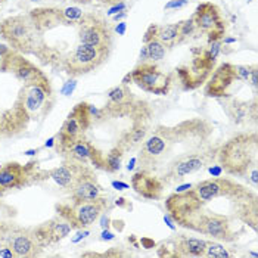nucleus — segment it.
<instances>
[{"instance_id": "f257e3e1", "label": "nucleus", "mask_w": 258, "mask_h": 258, "mask_svg": "<svg viewBox=\"0 0 258 258\" xmlns=\"http://www.w3.org/2000/svg\"><path fill=\"white\" fill-rule=\"evenodd\" d=\"M211 127L204 121H184L174 127H158L145 142L139 154L143 170L164 177L181 161L211 149L207 140ZM164 183V181H162Z\"/></svg>"}, {"instance_id": "423d86ee", "label": "nucleus", "mask_w": 258, "mask_h": 258, "mask_svg": "<svg viewBox=\"0 0 258 258\" xmlns=\"http://www.w3.org/2000/svg\"><path fill=\"white\" fill-rule=\"evenodd\" d=\"M181 227L195 230L201 235H207V236L219 239L223 242H233L238 238L232 229V223H230L229 216L204 210L202 207H199L198 211Z\"/></svg>"}, {"instance_id": "4c0bfd02", "label": "nucleus", "mask_w": 258, "mask_h": 258, "mask_svg": "<svg viewBox=\"0 0 258 258\" xmlns=\"http://www.w3.org/2000/svg\"><path fill=\"white\" fill-rule=\"evenodd\" d=\"M37 152H39V149H36V151H27L25 155H36Z\"/></svg>"}, {"instance_id": "2f4dec72", "label": "nucleus", "mask_w": 258, "mask_h": 258, "mask_svg": "<svg viewBox=\"0 0 258 258\" xmlns=\"http://www.w3.org/2000/svg\"><path fill=\"white\" fill-rule=\"evenodd\" d=\"M221 171H223V170H221V167H211V168H210V173H211V174H213V177H219L220 174H221Z\"/></svg>"}, {"instance_id": "72a5a7b5", "label": "nucleus", "mask_w": 258, "mask_h": 258, "mask_svg": "<svg viewBox=\"0 0 258 258\" xmlns=\"http://www.w3.org/2000/svg\"><path fill=\"white\" fill-rule=\"evenodd\" d=\"M142 243L145 245V248H152V246H155V242H152L151 239L148 238L142 239Z\"/></svg>"}, {"instance_id": "7ed1b4c3", "label": "nucleus", "mask_w": 258, "mask_h": 258, "mask_svg": "<svg viewBox=\"0 0 258 258\" xmlns=\"http://www.w3.org/2000/svg\"><path fill=\"white\" fill-rule=\"evenodd\" d=\"M257 133L251 132L227 140L217 151L216 158L226 174L246 179L251 170L257 168Z\"/></svg>"}, {"instance_id": "6e6552de", "label": "nucleus", "mask_w": 258, "mask_h": 258, "mask_svg": "<svg viewBox=\"0 0 258 258\" xmlns=\"http://www.w3.org/2000/svg\"><path fill=\"white\" fill-rule=\"evenodd\" d=\"M46 177H49V174L40 170L37 161H30L25 165L15 161L2 164L0 165V197L9 190L30 186Z\"/></svg>"}, {"instance_id": "393cba45", "label": "nucleus", "mask_w": 258, "mask_h": 258, "mask_svg": "<svg viewBox=\"0 0 258 258\" xmlns=\"http://www.w3.org/2000/svg\"><path fill=\"white\" fill-rule=\"evenodd\" d=\"M145 47H146L148 59L151 60V62H158V60H161L165 56V46L157 39L146 41Z\"/></svg>"}, {"instance_id": "e433bc0d", "label": "nucleus", "mask_w": 258, "mask_h": 258, "mask_svg": "<svg viewBox=\"0 0 258 258\" xmlns=\"http://www.w3.org/2000/svg\"><path fill=\"white\" fill-rule=\"evenodd\" d=\"M102 238H103V239H112V238H114V236H112V235H111L109 232H103Z\"/></svg>"}, {"instance_id": "ddd939ff", "label": "nucleus", "mask_w": 258, "mask_h": 258, "mask_svg": "<svg viewBox=\"0 0 258 258\" xmlns=\"http://www.w3.org/2000/svg\"><path fill=\"white\" fill-rule=\"evenodd\" d=\"M132 80L143 92L164 96L170 92L173 79L171 74L161 71L155 62H142L132 73Z\"/></svg>"}, {"instance_id": "9d476101", "label": "nucleus", "mask_w": 258, "mask_h": 258, "mask_svg": "<svg viewBox=\"0 0 258 258\" xmlns=\"http://www.w3.org/2000/svg\"><path fill=\"white\" fill-rule=\"evenodd\" d=\"M217 58L211 55V52L207 50H194V58L189 63L181 65L176 71L179 76L180 83L184 90H195L207 80L210 79L211 73L214 71Z\"/></svg>"}, {"instance_id": "ea45409f", "label": "nucleus", "mask_w": 258, "mask_h": 258, "mask_svg": "<svg viewBox=\"0 0 258 258\" xmlns=\"http://www.w3.org/2000/svg\"><path fill=\"white\" fill-rule=\"evenodd\" d=\"M5 2H6V0H0V3H5Z\"/></svg>"}, {"instance_id": "dca6fc26", "label": "nucleus", "mask_w": 258, "mask_h": 258, "mask_svg": "<svg viewBox=\"0 0 258 258\" xmlns=\"http://www.w3.org/2000/svg\"><path fill=\"white\" fill-rule=\"evenodd\" d=\"M93 121L95 118L92 114V105L87 102H80L73 108V111L63 121L58 136L67 139L84 138V133L92 127Z\"/></svg>"}, {"instance_id": "f03ea898", "label": "nucleus", "mask_w": 258, "mask_h": 258, "mask_svg": "<svg viewBox=\"0 0 258 258\" xmlns=\"http://www.w3.org/2000/svg\"><path fill=\"white\" fill-rule=\"evenodd\" d=\"M0 63L6 70L5 80H0V139H15L28 130L31 122L25 106L31 84L18 79L2 58Z\"/></svg>"}, {"instance_id": "5701e85b", "label": "nucleus", "mask_w": 258, "mask_h": 258, "mask_svg": "<svg viewBox=\"0 0 258 258\" xmlns=\"http://www.w3.org/2000/svg\"><path fill=\"white\" fill-rule=\"evenodd\" d=\"M15 216V210L11 205L0 201V249L8 246V238L14 227L17 226Z\"/></svg>"}, {"instance_id": "39448f33", "label": "nucleus", "mask_w": 258, "mask_h": 258, "mask_svg": "<svg viewBox=\"0 0 258 258\" xmlns=\"http://www.w3.org/2000/svg\"><path fill=\"white\" fill-rule=\"evenodd\" d=\"M111 208L108 198L98 197L89 201H73L60 202L55 205L56 214L65 220L73 230H83L95 224Z\"/></svg>"}, {"instance_id": "1a4fd4ad", "label": "nucleus", "mask_w": 258, "mask_h": 258, "mask_svg": "<svg viewBox=\"0 0 258 258\" xmlns=\"http://www.w3.org/2000/svg\"><path fill=\"white\" fill-rule=\"evenodd\" d=\"M254 65H233L229 62L221 63L214 73H211L210 79L207 80L205 95L210 98H224L229 96L230 89L236 81H248L251 79Z\"/></svg>"}, {"instance_id": "cd10ccee", "label": "nucleus", "mask_w": 258, "mask_h": 258, "mask_svg": "<svg viewBox=\"0 0 258 258\" xmlns=\"http://www.w3.org/2000/svg\"><path fill=\"white\" fill-rule=\"evenodd\" d=\"M179 28H180V39H181V43L184 40H187L190 36H194L197 33L195 30V24H194V20L192 17L189 20L186 21H180L179 22Z\"/></svg>"}, {"instance_id": "a211bd4d", "label": "nucleus", "mask_w": 258, "mask_h": 258, "mask_svg": "<svg viewBox=\"0 0 258 258\" xmlns=\"http://www.w3.org/2000/svg\"><path fill=\"white\" fill-rule=\"evenodd\" d=\"M71 226L58 214L53 219L47 220L34 227V232L44 248L59 243L62 239H65L71 233Z\"/></svg>"}, {"instance_id": "4be33fe9", "label": "nucleus", "mask_w": 258, "mask_h": 258, "mask_svg": "<svg viewBox=\"0 0 258 258\" xmlns=\"http://www.w3.org/2000/svg\"><path fill=\"white\" fill-rule=\"evenodd\" d=\"M173 252L170 257H204L207 249V240L198 238H187L180 235L173 240Z\"/></svg>"}, {"instance_id": "4468645a", "label": "nucleus", "mask_w": 258, "mask_h": 258, "mask_svg": "<svg viewBox=\"0 0 258 258\" xmlns=\"http://www.w3.org/2000/svg\"><path fill=\"white\" fill-rule=\"evenodd\" d=\"M47 174L67 192H71L83 180L96 176L93 168H90L84 162L74 161V159H63L62 165L47 171Z\"/></svg>"}, {"instance_id": "9b49d317", "label": "nucleus", "mask_w": 258, "mask_h": 258, "mask_svg": "<svg viewBox=\"0 0 258 258\" xmlns=\"http://www.w3.org/2000/svg\"><path fill=\"white\" fill-rule=\"evenodd\" d=\"M79 39L81 44L96 46V47H112V27L102 15L98 14H83L79 22Z\"/></svg>"}, {"instance_id": "f3484780", "label": "nucleus", "mask_w": 258, "mask_h": 258, "mask_svg": "<svg viewBox=\"0 0 258 258\" xmlns=\"http://www.w3.org/2000/svg\"><path fill=\"white\" fill-rule=\"evenodd\" d=\"M28 17L31 18L34 27L43 36L46 31H50L59 25H71L73 22L67 17V8H37L30 11Z\"/></svg>"}, {"instance_id": "c9c22d12", "label": "nucleus", "mask_w": 258, "mask_h": 258, "mask_svg": "<svg viewBox=\"0 0 258 258\" xmlns=\"http://www.w3.org/2000/svg\"><path fill=\"white\" fill-rule=\"evenodd\" d=\"M130 81H133V80H132V74L128 73V74H127V76H125V77L122 79V81H121V83H122L124 86H127V84H128Z\"/></svg>"}, {"instance_id": "c756f323", "label": "nucleus", "mask_w": 258, "mask_h": 258, "mask_svg": "<svg viewBox=\"0 0 258 258\" xmlns=\"http://www.w3.org/2000/svg\"><path fill=\"white\" fill-rule=\"evenodd\" d=\"M124 9H125V3H117V5H114V8H111L109 9V12H108V15H112V14H117V12H124Z\"/></svg>"}, {"instance_id": "f8f14e48", "label": "nucleus", "mask_w": 258, "mask_h": 258, "mask_svg": "<svg viewBox=\"0 0 258 258\" xmlns=\"http://www.w3.org/2000/svg\"><path fill=\"white\" fill-rule=\"evenodd\" d=\"M197 33L207 36L208 43L223 40L226 34V21L217 5L213 2H204L198 5L195 14L192 15Z\"/></svg>"}, {"instance_id": "c85d7f7f", "label": "nucleus", "mask_w": 258, "mask_h": 258, "mask_svg": "<svg viewBox=\"0 0 258 258\" xmlns=\"http://www.w3.org/2000/svg\"><path fill=\"white\" fill-rule=\"evenodd\" d=\"M190 0H171L170 3L165 5V9L170 11V9H179V8H183L184 5H187Z\"/></svg>"}, {"instance_id": "58836bf2", "label": "nucleus", "mask_w": 258, "mask_h": 258, "mask_svg": "<svg viewBox=\"0 0 258 258\" xmlns=\"http://www.w3.org/2000/svg\"><path fill=\"white\" fill-rule=\"evenodd\" d=\"M30 2H34V3H43L44 0H30Z\"/></svg>"}, {"instance_id": "412c9836", "label": "nucleus", "mask_w": 258, "mask_h": 258, "mask_svg": "<svg viewBox=\"0 0 258 258\" xmlns=\"http://www.w3.org/2000/svg\"><path fill=\"white\" fill-rule=\"evenodd\" d=\"M157 39L161 41L165 49H171L177 44H181L180 39V28L179 22L177 24H170V25H151L143 37V41H149V40Z\"/></svg>"}, {"instance_id": "bb28decb", "label": "nucleus", "mask_w": 258, "mask_h": 258, "mask_svg": "<svg viewBox=\"0 0 258 258\" xmlns=\"http://www.w3.org/2000/svg\"><path fill=\"white\" fill-rule=\"evenodd\" d=\"M232 254L220 243H214V242H207V249L204 252V257L210 258H224L230 257Z\"/></svg>"}, {"instance_id": "2eb2a0df", "label": "nucleus", "mask_w": 258, "mask_h": 258, "mask_svg": "<svg viewBox=\"0 0 258 258\" xmlns=\"http://www.w3.org/2000/svg\"><path fill=\"white\" fill-rule=\"evenodd\" d=\"M8 246L12 251L14 258H36L46 249L37 238L34 227L15 226L8 238Z\"/></svg>"}, {"instance_id": "6ab92c4d", "label": "nucleus", "mask_w": 258, "mask_h": 258, "mask_svg": "<svg viewBox=\"0 0 258 258\" xmlns=\"http://www.w3.org/2000/svg\"><path fill=\"white\" fill-rule=\"evenodd\" d=\"M132 187L142 198L155 201V199L162 198L165 184L162 183V180L159 179L157 174L140 168L139 171H136L135 176L132 177Z\"/></svg>"}, {"instance_id": "f704fd0d", "label": "nucleus", "mask_w": 258, "mask_h": 258, "mask_svg": "<svg viewBox=\"0 0 258 258\" xmlns=\"http://www.w3.org/2000/svg\"><path fill=\"white\" fill-rule=\"evenodd\" d=\"M124 31H125V22H121L118 27H117V33L118 34H124Z\"/></svg>"}, {"instance_id": "b1692460", "label": "nucleus", "mask_w": 258, "mask_h": 258, "mask_svg": "<svg viewBox=\"0 0 258 258\" xmlns=\"http://www.w3.org/2000/svg\"><path fill=\"white\" fill-rule=\"evenodd\" d=\"M102 187H100L98 177H89V179L83 180L81 183H79L71 192L70 197L73 201H89V199H95L100 197Z\"/></svg>"}, {"instance_id": "0eeeda50", "label": "nucleus", "mask_w": 258, "mask_h": 258, "mask_svg": "<svg viewBox=\"0 0 258 258\" xmlns=\"http://www.w3.org/2000/svg\"><path fill=\"white\" fill-rule=\"evenodd\" d=\"M109 52L111 49L106 47H96L80 43V46L62 58V68L70 77L76 79L98 70L102 63L106 62Z\"/></svg>"}, {"instance_id": "a878e982", "label": "nucleus", "mask_w": 258, "mask_h": 258, "mask_svg": "<svg viewBox=\"0 0 258 258\" xmlns=\"http://www.w3.org/2000/svg\"><path fill=\"white\" fill-rule=\"evenodd\" d=\"M121 158H122V149L121 148H114L112 151H109V154L105 157V170L109 173H115L118 171L121 167Z\"/></svg>"}, {"instance_id": "20e7f679", "label": "nucleus", "mask_w": 258, "mask_h": 258, "mask_svg": "<svg viewBox=\"0 0 258 258\" xmlns=\"http://www.w3.org/2000/svg\"><path fill=\"white\" fill-rule=\"evenodd\" d=\"M0 37L5 40L11 49L22 55H37L43 52V36L34 27L31 18L27 15L8 17L0 22Z\"/></svg>"}, {"instance_id": "7c9ffc66", "label": "nucleus", "mask_w": 258, "mask_h": 258, "mask_svg": "<svg viewBox=\"0 0 258 258\" xmlns=\"http://www.w3.org/2000/svg\"><path fill=\"white\" fill-rule=\"evenodd\" d=\"M74 2H80V3H89V2H95V0H74ZM103 5H117L119 0H96Z\"/></svg>"}, {"instance_id": "aec40b11", "label": "nucleus", "mask_w": 258, "mask_h": 258, "mask_svg": "<svg viewBox=\"0 0 258 258\" xmlns=\"http://www.w3.org/2000/svg\"><path fill=\"white\" fill-rule=\"evenodd\" d=\"M132 106H135V96L127 86L121 84L118 87H114L108 93V103L105 112L111 115H125L130 114Z\"/></svg>"}, {"instance_id": "473e14b6", "label": "nucleus", "mask_w": 258, "mask_h": 258, "mask_svg": "<svg viewBox=\"0 0 258 258\" xmlns=\"http://www.w3.org/2000/svg\"><path fill=\"white\" fill-rule=\"evenodd\" d=\"M112 186H114V187H117V189H119V190H122V189H128V184L121 183V181H112Z\"/></svg>"}]
</instances>
